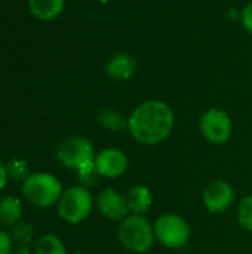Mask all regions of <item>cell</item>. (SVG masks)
<instances>
[{
    "label": "cell",
    "mask_w": 252,
    "mask_h": 254,
    "mask_svg": "<svg viewBox=\"0 0 252 254\" xmlns=\"http://www.w3.org/2000/svg\"><path fill=\"white\" fill-rule=\"evenodd\" d=\"M175 116L169 104L149 100L138 104L129 116L128 129L134 140L146 146L165 141L174 129Z\"/></svg>",
    "instance_id": "obj_1"
},
{
    "label": "cell",
    "mask_w": 252,
    "mask_h": 254,
    "mask_svg": "<svg viewBox=\"0 0 252 254\" xmlns=\"http://www.w3.org/2000/svg\"><path fill=\"white\" fill-rule=\"evenodd\" d=\"M22 195L30 204L46 208L58 204L62 195V186L52 174L34 173L22 183Z\"/></svg>",
    "instance_id": "obj_2"
},
{
    "label": "cell",
    "mask_w": 252,
    "mask_h": 254,
    "mask_svg": "<svg viewBox=\"0 0 252 254\" xmlns=\"http://www.w3.org/2000/svg\"><path fill=\"white\" fill-rule=\"evenodd\" d=\"M117 238L126 250L146 253L154 243V231L143 216L129 214L120 222L117 228Z\"/></svg>",
    "instance_id": "obj_3"
},
{
    "label": "cell",
    "mask_w": 252,
    "mask_h": 254,
    "mask_svg": "<svg viewBox=\"0 0 252 254\" xmlns=\"http://www.w3.org/2000/svg\"><path fill=\"white\" fill-rule=\"evenodd\" d=\"M94 208V199L83 186H74L62 192L58 201V214L67 223L77 225L83 222Z\"/></svg>",
    "instance_id": "obj_4"
},
{
    "label": "cell",
    "mask_w": 252,
    "mask_h": 254,
    "mask_svg": "<svg viewBox=\"0 0 252 254\" xmlns=\"http://www.w3.org/2000/svg\"><path fill=\"white\" fill-rule=\"evenodd\" d=\"M154 238L168 249H181L189 243L190 226L178 214H163L160 216L154 226Z\"/></svg>",
    "instance_id": "obj_5"
},
{
    "label": "cell",
    "mask_w": 252,
    "mask_h": 254,
    "mask_svg": "<svg viewBox=\"0 0 252 254\" xmlns=\"http://www.w3.org/2000/svg\"><path fill=\"white\" fill-rule=\"evenodd\" d=\"M95 149L94 144L80 135H73L65 138L56 149L58 161L73 170H80L82 167L95 162Z\"/></svg>",
    "instance_id": "obj_6"
},
{
    "label": "cell",
    "mask_w": 252,
    "mask_h": 254,
    "mask_svg": "<svg viewBox=\"0 0 252 254\" xmlns=\"http://www.w3.org/2000/svg\"><path fill=\"white\" fill-rule=\"evenodd\" d=\"M202 135L212 144H224L230 140L233 125L227 112L221 109L206 110L199 121Z\"/></svg>",
    "instance_id": "obj_7"
},
{
    "label": "cell",
    "mask_w": 252,
    "mask_h": 254,
    "mask_svg": "<svg viewBox=\"0 0 252 254\" xmlns=\"http://www.w3.org/2000/svg\"><path fill=\"white\" fill-rule=\"evenodd\" d=\"M202 199L209 213H224L235 202V190L226 180H214L203 189Z\"/></svg>",
    "instance_id": "obj_8"
},
{
    "label": "cell",
    "mask_w": 252,
    "mask_h": 254,
    "mask_svg": "<svg viewBox=\"0 0 252 254\" xmlns=\"http://www.w3.org/2000/svg\"><path fill=\"white\" fill-rule=\"evenodd\" d=\"M97 208L100 214L108 220L122 222L129 216V207L126 196L116 189H105L97 196Z\"/></svg>",
    "instance_id": "obj_9"
},
{
    "label": "cell",
    "mask_w": 252,
    "mask_h": 254,
    "mask_svg": "<svg viewBox=\"0 0 252 254\" xmlns=\"http://www.w3.org/2000/svg\"><path fill=\"white\" fill-rule=\"evenodd\" d=\"M95 165L98 173L107 179H117L125 174L128 168L126 155L114 147H108L101 150L95 156Z\"/></svg>",
    "instance_id": "obj_10"
},
{
    "label": "cell",
    "mask_w": 252,
    "mask_h": 254,
    "mask_svg": "<svg viewBox=\"0 0 252 254\" xmlns=\"http://www.w3.org/2000/svg\"><path fill=\"white\" fill-rule=\"evenodd\" d=\"M105 74L117 82H123L131 79L137 71V60L131 54L119 52L108 58L104 67Z\"/></svg>",
    "instance_id": "obj_11"
},
{
    "label": "cell",
    "mask_w": 252,
    "mask_h": 254,
    "mask_svg": "<svg viewBox=\"0 0 252 254\" xmlns=\"http://www.w3.org/2000/svg\"><path fill=\"white\" fill-rule=\"evenodd\" d=\"M126 201H128L129 213L143 216L153 205V195L149 188H146L143 185H137L128 190Z\"/></svg>",
    "instance_id": "obj_12"
},
{
    "label": "cell",
    "mask_w": 252,
    "mask_h": 254,
    "mask_svg": "<svg viewBox=\"0 0 252 254\" xmlns=\"http://www.w3.org/2000/svg\"><path fill=\"white\" fill-rule=\"evenodd\" d=\"M65 0H28L30 13L40 21H52L64 10Z\"/></svg>",
    "instance_id": "obj_13"
},
{
    "label": "cell",
    "mask_w": 252,
    "mask_h": 254,
    "mask_svg": "<svg viewBox=\"0 0 252 254\" xmlns=\"http://www.w3.org/2000/svg\"><path fill=\"white\" fill-rule=\"evenodd\" d=\"M22 216V204L16 196H6L0 201V226H15Z\"/></svg>",
    "instance_id": "obj_14"
},
{
    "label": "cell",
    "mask_w": 252,
    "mask_h": 254,
    "mask_svg": "<svg viewBox=\"0 0 252 254\" xmlns=\"http://www.w3.org/2000/svg\"><path fill=\"white\" fill-rule=\"evenodd\" d=\"M98 124L101 125V128H104L105 131H123L128 129V124H129V118H126L122 112H119L117 109L113 107H105L98 113Z\"/></svg>",
    "instance_id": "obj_15"
},
{
    "label": "cell",
    "mask_w": 252,
    "mask_h": 254,
    "mask_svg": "<svg viewBox=\"0 0 252 254\" xmlns=\"http://www.w3.org/2000/svg\"><path fill=\"white\" fill-rule=\"evenodd\" d=\"M34 254H67V250L58 237L46 234L37 240L34 246Z\"/></svg>",
    "instance_id": "obj_16"
},
{
    "label": "cell",
    "mask_w": 252,
    "mask_h": 254,
    "mask_svg": "<svg viewBox=\"0 0 252 254\" xmlns=\"http://www.w3.org/2000/svg\"><path fill=\"white\" fill-rule=\"evenodd\" d=\"M238 222L245 231L252 232V195L242 198V201L239 202Z\"/></svg>",
    "instance_id": "obj_17"
},
{
    "label": "cell",
    "mask_w": 252,
    "mask_h": 254,
    "mask_svg": "<svg viewBox=\"0 0 252 254\" xmlns=\"http://www.w3.org/2000/svg\"><path fill=\"white\" fill-rule=\"evenodd\" d=\"M6 171H7V177H10L15 182H25L28 179V165L25 161L22 159H12L7 162L6 165Z\"/></svg>",
    "instance_id": "obj_18"
},
{
    "label": "cell",
    "mask_w": 252,
    "mask_h": 254,
    "mask_svg": "<svg viewBox=\"0 0 252 254\" xmlns=\"http://www.w3.org/2000/svg\"><path fill=\"white\" fill-rule=\"evenodd\" d=\"M100 177H101V174L98 173L95 162L88 164V165L82 167L80 170H77V179L80 182V186H83V188H89V186L97 185Z\"/></svg>",
    "instance_id": "obj_19"
},
{
    "label": "cell",
    "mask_w": 252,
    "mask_h": 254,
    "mask_svg": "<svg viewBox=\"0 0 252 254\" xmlns=\"http://www.w3.org/2000/svg\"><path fill=\"white\" fill-rule=\"evenodd\" d=\"M34 238V226L30 223H18L13 226L12 231V241L18 243L19 246H27Z\"/></svg>",
    "instance_id": "obj_20"
},
{
    "label": "cell",
    "mask_w": 252,
    "mask_h": 254,
    "mask_svg": "<svg viewBox=\"0 0 252 254\" xmlns=\"http://www.w3.org/2000/svg\"><path fill=\"white\" fill-rule=\"evenodd\" d=\"M241 21H242V25H244V28L252 34V1L251 3H248L244 9H242V12H241Z\"/></svg>",
    "instance_id": "obj_21"
},
{
    "label": "cell",
    "mask_w": 252,
    "mask_h": 254,
    "mask_svg": "<svg viewBox=\"0 0 252 254\" xmlns=\"http://www.w3.org/2000/svg\"><path fill=\"white\" fill-rule=\"evenodd\" d=\"M12 252V237L0 229V254H10Z\"/></svg>",
    "instance_id": "obj_22"
},
{
    "label": "cell",
    "mask_w": 252,
    "mask_h": 254,
    "mask_svg": "<svg viewBox=\"0 0 252 254\" xmlns=\"http://www.w3.org/2000/svg\"><path fill=\"white\" fill-rule=\"evenodd\" d=\"M6 182H7V171H6V167L0 162V190L4 188Z\"/></svg>",
    "instance_id": "obj_23"
},
{
    "label": "cell",
    "mask_w": 252,
    "mask_h": 254,
    "mask_svg": "<svg viewBox=\"0 0 252 254\" xmlns=\"http://www.w3.org/2000/svg\"><path fill=\"white\" fill-rule=\"evenodd\" d=\"M13 254H33L30 252V249L27 247V246H19L16 250H15V253Z\"/></svg>",
    "instance_id": "obj_24"
},
{
    "label": "cell",
    "mask_w": 252,
    "mask_h": 254,
    "mask_svg": "<svg viewBox=\"0 0 252 254\" xmlns=\"http://www.w3.org/2000/svg\"><path fill=\"white\" fill-rule=\"evenodd\" d=\"M76 254H85V253H76Z\"/></svg>",
    "instance_id": "obj_25"
}]
</instances>
